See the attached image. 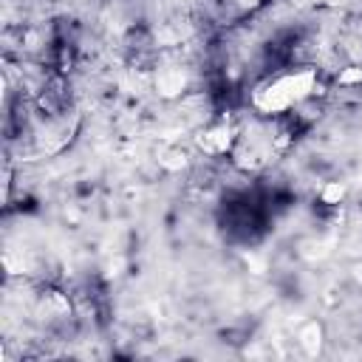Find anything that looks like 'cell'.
I'll return each instance as SVG.
<instances>
[{
	"mask_svg": "<svg viewBox=\"0 0 362 362\" xmlns=\"http://www.w3.org/2000/svg\"><path fill=\"white\" fill-rule=\"evenodd\" d=\"M317 90V68H288L266 76L252 90V107L263 116H286Z\"/></svg>",
	"mask_w": 362,
	"mask_h": 362,
	"instance_id": "obj_1",
	"label": "cell"
},
{
	"mask_svg": "<svg viewBox=\"0 0 362 362\" xmlns=\"http://www.w3.org/2000/svg\"><path fill=\"white\" fill-rule=\"evenodd\" d=\"M238 141L235 130L226 124V122H218V124H209L204 133H201V150L206 156H223L226 150H232Z\"/></svg>",
	"mask_w": 362,
	"mask_h": 362,
	"instance_id": "obj_2",
	"label": "cell"
},
{
	"mask_svg": "<svg viewBox=\"0 0 362 362\" xmlns=\"http://www.w3.org/2000/svg\"><path fill=\"white\" fill-rule=\"evenodd\" d=\"M320 198H322V204H339V201L345 198V184H342V181L325 184V189L320 192Z\"/></svg>",
	"mask_w": 362,
	"mask_h": 362,
	"instance_id": "obj_3",
	"label": "cell"
}]
</instances>
